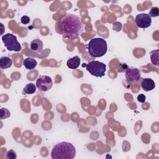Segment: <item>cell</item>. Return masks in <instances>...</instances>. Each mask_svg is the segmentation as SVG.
Masks as SVG:
<instances>
[{"instance_id":"4","label":"cell","mask_w":159,"mask_h":159,"mask_svg":"<svg viewBox=\"0 0 159 159\" xmlns=\"http://www.w3.org/2000/svg\"><path fill=\"white\" fill-rule=\"evenodd\" d=\"M86 70L92 75L96 77H102L105 75L106 65L99 61H91L88 63H83Z\"/></svg>"},{"instance_id":"1","label":"cell","mask_w":159,"mask_h":159,"mask_svg":"<svg viewBox=\"0 0 159 159\" xmlns=\"http://www.w3.org/2000/svg\"><path fill=\"white\" fill-rule=\"evenodd\" d=\"M56 28L58 33L65 37L74 39L81 34L84 24L79 16L72 14H66L57 22Z\"/></svg>"},{"instance_id":"5","label":"cell","mask_w":159,"mask_h":159,"mask_svg":"<svg viewBox=\"0 0 159 159\" xmlns=\"http://www.w3.org/2000/svg\"><path fill=\"white\" fill-rule=\"evenodd\" d=\"M2 40L7 50L14 51L16 52L20 51L21 45L17 41L16 35L7 33L2 36Z\"/></svg>"},{"instance_id":"13","label":"cell","mask_w":159,"mask_h":159,"mask_svg":"<svg viewBox=\"0 0 159 159\" xmlns=\"http://www.w3.org/2000/svg\"><path fill=\"white\" fill-rule=\"evenodd\" d=\"M23 65L26 69L33 70L36 67L37 61L32 57H28L23 60Z\"/></svg>"},{"instance_id":"11","label":"cell","mask_w":159,"mask_h":159,"mask_svg":"<svg viewBox=\"0 0 159 159\" xmlns=\"http://www.w3.org/2000/svg\"><path fill=\"white\" fill-rule=\"evenodd\" d=\"M67 66L70 69H76L80 65V58L78 56H75L73 58L68 60L66 62Z\"/></svg>"},{"instance_id":"3","label":"cell","mask_w":159,"mask_h":159,"mask_svg":"<svg viewBox=\"0 0 159 159\" xmlns=\"http://www.w3.org/2000/svg\"><path fill=\"white\" fill-rule=\"evenodd\" d=\"M88 50L91 57L94 58L101 57L107 52V42L102 38H93L88 45Z\"/></svg>"},{"instance_id":"14","label":"cell","mask_w":159,"mask_h":159,"mask_svg":"<svg viewBox=\"0 0 159 159\" xmlns=\"http://www.w3.org/2000/svg\"><path fill=\"white\" fill-rule=\"evenodd\" d=\"M36 86L34 83H29L23 89V93L25 94H32L36 91Z\"/></svg>"},{"instance_id":"19","label":"cell","mask_w":159,"mask_h":159,"mask_svg":"<svg viewBox=\"0 0 159 159\" xmlns=\"http://www.w3.org/2000/svg\"><path fill=\"white\" fill-rule=\"evenodd\" d=\"M122 29V24L119 22H116L113 24V29L117 32H119Z\"/></svg>"},{"instance_id":"17","label":"cell","mask_w":159,"mask_h":159,"mask_svg":"<svg viewBox=\"0 0 159 159\" xmlns=\"http://www.w3.org/2000/svg\"><path fill=\"white\" fill-rule=\"evenodd\" d=\"M151 17H155L158 16L159 15V9L158 7H153L150 12H149V14H148Z\"/></svg>"},{"instance_id":"20","label":"cell","mask_w":159,"mask_h":159,"mask_svg":"<svg viewBox=\"0 0 159 159\" xmlns=\"http://www.w3.org/2000/svg\"><path fill=\"white\" fill-rule=\"evenodd\" d=\"M20 22L23 24H27L30 22V18L27 16H24L21 17Z\"/></svg>"},{"instance_id":"7","label":"cell","mask_w":159,"mask_h":159,"mask_svg":"<svg viewBox=\"0 0 159 159\" xmlns=\"http://www.w3.org/2000/svg\"><path fill=\"white\" fill-rule=\"evenodd\" d=\"M125 76L128 82L131 83H137L141 77L140 71L134 67H127L125 69Z\"/></svg>"},{"instance_id":"12","label":"cell","mask_w":159,"mask_h":159,"mask_svg":"<svg viewBox=\"0 0 159 159\" xmlns=\"http://www.w3.org/2000/svg\"><path fill=\"white\" fill-rule=\"evenodd\" d=\"M12 65V60L8 57L2 56L0 58V68L1 69H7Z\"/></svg>"},{"instance_id":"8","label":"cell","mask_w":159,"mask_h":159,"mask_svg":"<svg viewBox=\"0 0 159 159\" xmlns=\"http://www.w3.org/2000/svg\"><path fill=\"white\" fill-rule=\"evenodd\" d=\"M135 22L139 28L145 29L150 26L152 24V17L146 13H142L136 16Z\"/></svg>"},{"instance_id":"16","label":"cell","mask_w":159,"mask_h":159,"mask_svg":"<svg viewBox=\"0 0 159 159\" xmlns=\"http://www.w3.org/2000/svg\"><path fill=\"white\" fill-rule=\"evenodd\" d=\"M11 116V112L10 111L4 107H2L1 109V116H0V118L1 120L5 119L9 117H10Z\"/></svg>"},{"instance_id":"15","label":"cell","mask_w":159,"mask_h":159,"mask_svg":"<svg viewBox=\"0 0 159 159\" xmlns=\"http://www.w3.org/2000/svg\"><path fill=\"white\" fill-rule=\"evenodd\" d=\"M158 49H157L155 50H153L150 52V59L152 64L155 65V66H158Z\"/></svg>"},{"instance_id":"9","label":"cell","mask_w":159,"mask_h":159,"mask_svg":"<svg viewBox=\"0 0 159 159\" xmlns=\"http://www.w3.org/2000/svg\"><path fill=\"white\" fill-rule=\"evenodd\" d=\"M141 87L145 91H150L155 88V83L151 78H143L141 81Z\"/></svg>"},{"instance_id":"6","label":"cell","mask_w":159,"mask_h":159,"mask_svg":"<svg viewBox=\"0 0 159 159\" xmlns=\"http://www.w3.org/2000/svg\"><path fill=\"white\" fill-rule=\"evenodd\" d=\"M53 86V81L48 76L41 75L36 81V86L40 91L46 92L52 88Z\"/></svg>"},{"instance_id":"2","label":"cell","mask_w":159,"mask_h":159,"mask_svg":"<svg viewBox=\"0 0 159 159\" xmlns=\"http://www.w3.org/2000/svg\"><path fill=\"white\" fill-rule=\"evenodd\" d=\"M75 154V148L71 143L61 142L53 147L51 157L52 159H73Z\"/></svg>"},{"instance_id":"21","label":"cell","mask_w":159,"mask_h":159,"mask_svg":"<svg viewBox=\"0 0 159 159\" xmlns=\"http://www.w3.org/2000/svg\"><path fill=\"white\" fill-rule=\"evenodd\" d=\"M145 99H146V97L143 94H140L137 96V101L140 102H142V103L145 102Z\"/></svg>"},{"instance_id":"10","label":"cell","mask_w":159,"mask_h":159,"mask_svg":"<svg viewBox=\"0 0 159 159\" xmlns=\"http://www.w3.org/2000/svg\"><path fill=\"white\" fill-rule=\"evenodd\" d=\"M43 44L42 41L39 39H35L33 40L30 43V49L32 51L37 52L42 51L43 48Z\"/></svg>"},{"instance_id":"18","label":"cell","mask_w":159,"mask_h":159,"mask_svg":"<svg viewBox=\"0 0 159 159\" xmlns=\"http://www.w3.org/2000/svg\"><path fill=\"white\" fill-rule=\"evenodd\" d=\"M17 158L16 153L13 150H9L6 152V159H16Z\"/></svg>"}]
</instances>
